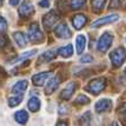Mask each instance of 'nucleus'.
<instances>
[{"label":"nucleus","mask_w":126,"mask_h":126,"mask_svg":"<svg viewBox=\"0 0 126 126\" xmlns=\"http://www.w3.org/2000/svg\"><path fill=\"white\" fill-rule=\"evenodd\" d=\"M34 54H37V51H35V49H32V51H28L27 53L21 54L20 57H16V59L11 60L10 63H11V64H16V63H19V61H22V60H25V59H27V58H31V57Z\"/></svg>","instance_id":"nucleus-22"},{"label":"nucleus","mask_w":126,"mask_h":126,"mask_svg":"<svg viewBox=\"0 0 126 126\" xmlns=\"http://www.w3.org/2000/svg\"><path fill=\"white\" fill-rule=\"evenodd\" d=\"M76 103H77V104H88V103H90V99H88L86 95L80 94V95H78V98L76 99Z\"/></svg>","instance_id":"nucleus-27"},{"label":"nucleus","mask_w":126,"mask_h":126,"mask_svg":"<svg viewBox=\"0 0 126 126\" xmlns=\"http://www.w3.org/2000/svg\"><path fill=\"white\" fill-rule=\"evenodd\" d=\"M57 53H58V49H49V51H46L45 53H43V54L38 58V64H44V63H47V61H51L52 59L55 58Z\"/></svg>","instance_id":"nucleus-14"},{"label":"nucleus","mask_w":126,"mask_h":126,"mask_svg":"<svg viewBox=\"0 0 126 126\" xmlns=\"http://www.w3.org/2000/svg\"><path fill=\"white\" fill-rule=\"evenodd\" d=\"M51 72H43V73H38V74H35V76H33L32 78V81L33 84L35 85V86H41V85H44V82L51 77Z\"/></svg>","instance_id":"nucleus-12"},{"label":"nucleus","mask_w":126,"mask_h":126,"mask_svg":"<svg viewBox=\"0 0 126 126\" xmlns=\"http://www.w3.org/2000/svg\"><path fill=\"white\" fill-rule=\"evenodd\" d=\"M13 38H14L16 45L19 47H25L27 45V38L25 37V34L22 32H14L13 33Z\"/></svg>","instance_id":"nucleus-17"},{"label":"nucleus","mask_w":126,"mask_h":126,"mask_svg":"<svg viewBox=\"0 0 126 126\" xmlns=\"http://www.w3.org/2000/svg\"><path fill=\"white\" fill-rule=\"evenodd\" d=\"M118 115H119L120 120L125 124L126 123V103L120 105V107H119V110H118Z\"/></svg>","instance_id":"nucleus-26"},{"label":"nucleus","mask_w":126,"mask_h":126,"mask_svg":"<svg viewBox=\"0 0 126 126\" xmlns=\"http://www.w3.org/2000/svg\"><path fill=\"white\" fill-rule=\"evenodd\" d=\"M76 90H77V84H76V82H70V84L61 91V94H60L61 99L68 100V99L73 95V93L76 92Z\"/></svg>","instance_id":"nucleus-11"},{"label":"nucleus","mask_w":126,"mask_h":126,"mask_svg":"<svg viewBox=\"0 0 126 126\" xmlns=\"http://www.w3.org/2000/svg\"><path fill=\"white\" fill-rule=\"evenodd\" d=\"M28 110L31 112H37L40 109V99L37 98V97H32V98L28 100Z\"/></svg>","instance_id":"nucleus-19"},{"label":"nucleus","mask_w":126,"mask_h":126,"mask_svg":"<svg viewBox=\"0 0 126 126\" xmlns=\"http://www.w3.org/2000/svg\"><path fill=\"white\" fill-rule=\"evenodd\" d=\"M14 118H16V123L24 125V124H26L28 120V113L25 110H20V111H18V112H16Z\"/></svg>","instance_id":"nucleus-18"},{"label":"nucleus","mask_w":126,"mask_h":126,"mask_svg":"<svg viewBox=\"0 0 126 126\" xmlns=\"http://www.w3.org/2000/svg\"><path fill=\"white\" fill-rule=\"evenodd\" d=\"M8 43V40H7V38L6 37H4V35H1L0 37V48H2L4 46H6V44Z\"/></svg>","instance_id":"nucleus-32"},{"label":"nucleus","mask_w":126,"mask_h":126,"mask_svg":"<svg viewBox=\"0 0 126 126\" xmlns=\"http://www.w3.org/2000/svg\"><path fill=\"white\" fill-rule=\"evenodd\" d=\"M39 6H41V7H48L49 0H39Z\"/></svg>","instance_id":"nucleus-33"},{"label":"nucleus","mask_w":126,"mask_h":126,"mask_svg":"<svg viewBox=\"0 0 126 126\" xmlns=\"http://www.w3.org/2000/svg\"><path fill=\"white\" fill-rule=\"evenodd\" d=\"M57 126H67V124H66L65 121H59V123L57 124Z\"/></svg>","instance_id":"nucleus-35"},{"label":"nucleus","mask_w":126,"mask_h":126,"mask_svg":"<svg viewBox=\"0 0 126 126\" xmlns=\"http://www.w3.org/2000/svg\"><path fill=\"white\" fill-rule=\"evenodd\" d=\"M28 38L34 44H39L41 41H44V34L41 32V30L39 27L38 22H33L30 25L28 28Z\"/></svg>","instance_id":"nucleus-3"},{"label":"nucleus","mask_w":126,"mask_h":126,"mask_svg":"<svg viewBox=\"0 0 126 126\" xmlns=\"http://www.w3.org/2000/svg\"><path fill=\"white\" fill-rule=\"evenodd\" d=\"M34 13V6L30 0H25L22 5L19 7V16L21 18H28Z\"/></svg>","instance_id":"nucleus-6"},{"label":"nucleus","mask_w":126,"mask_h":126,"mask_svg":"<svg viewBox=\"0 0 126 126\" xmlns=\"http://www.w3.org/2000/svg\"><path fill=\"white\" fill-rule=\"evenodd\" d=\"M95 111L98 113H103V112H109L112 109V101L110 99H100L98 103L94 106Z\"/></svg>","instance_id":"nucleus-10"},{"label":"nucleus","mask_w":126,"mask_h":126,"mask_svg":"<svg viewBox=\"0 0 126 126\" xmlns=\"http://www.w3.org/2000/svg\"><path fill=\"white\" fill-rule=\"evenodd\" d=\"M123 5V0H111L110 7L111 8H119Z\"/></svg>","instance_id":"nucleus-29"},{"label":"nucleus","mask_w":126,"mask_h":126,"mask_svg":"<svg viewBox=\"0 0 126 126\" xmlns=\"http://www.w3.org/2000/svg\"><path fill=\"white\" fill-rule=\"evenodd\" d=\"M58 53L63 58H70L73 54V47H72V45H66V46L60 47V48L58 49Z\"/></svg>","instance_id":"nucleus-20"},{"label":"nucleus","mask_w":126,"mask_h":126,"mask_svg":"<svg viewBox=\"0 0 126 126\" xmlns=\"http://www.w3.org/2000/svg\"><path fill=\"white\" fill-rule=\"evenodd\" d=\"M86 22H87V16H84V14H77L72 19V24L76 30H81L86 25Z\"/></svg>","instance_id":"nucleus-13"},{"label":"nucleus","mask_w":126,"mask_h":126,"mask_svg":"<svg viewBox=\"0 0 126 126\" xmlns=\"http://www.w3.org/2000/svg\"><path fill=\"white\" fill-rule=\"evenodd\" d=\"M106 85H107V80H106V78H95L93 79L92 81L88 84L87 86H86V91H88L90 93L94 94V95H98L101 91H104L105 87H106Z\"/></svg>","instance_id":"nucleus-1"},{"label":"nucleus","mask_w":126,"mask_h":126,"mask_svg":"<svg viewBox=\"0 0 126 126\" xmlns=\"http://www.w3.org/2000/svg\"><path fill=\"white\" fill-rule=\"evenodd\" d=\"M2 4H4V0H0V7L2 6Z\"/></svg>","instance_id":"nucleus-37"},{"label":"nucleus","mask_w":126,"mask_h":126,"mask_svg":"<svg viewBox=\"0 0 126 126\" xmlns=\"http://www.w3.org/2000/svg\"><path fill=\"white\" fill-rule=\"evenodd\" d=\"M125 74H126V70H125Z\"/></svg>","instance_id":"nucleus-38"},{"label":"nucleus","mask_w":126,"mask_h":126,"mask_svg":"<svg viewBox=\"0 0 126 126\" xmlns=\"http://www.w3.org/2000/svg\"><path fill=\"white\" fill-rule=\"evenodd\" d=\"M91 118H92L91 112H90V111L85 112V113L80 117V119H79L80 126H91Z\"/></svg>","instance_id":"nucleus-21"},{"label":"nucleus","mask_w":126,"mask_h":126,"mask_svg":"<svg viewBox=\"0 0 126 126\" xmlns=\"http://www.w3.org/2000/svg\"><path fill=\"white\" fill-rule=\"evenodd\" d=\"M28 86V81L27 80H20V81L16 82L14 85H13V87H12V92L16 94H22L25 91H26V88Z\"/></svg>","instance_id":"nucleus-15"},{"label":"nucleus","mask_w":126,"mask_h":126,"mask_svg":"<svg viewBox=\"0 0 126 126\" xmlns=\"http://www.w3.org/2000/svg\"><path fill=\"white\" fill-rule=\"evenodd\" d=\"M21 100H22V94H19V95H16V97H11V98H8V105L11 107H14V106L20 104Z\"/></svg>","instance_id":"nucleus-25"},{"label":"nucleus","mask_w":126,"mask_h":126,"mask_svg":"<svg viewBox=\"0 0 126 126\" xmlns=\"http://www.w3.org/2000/svg\"><path fill=\"white\" fill-rule=\"evenodd\" d=\"M60 82H61V77L60 76H55V77H53L48 82H47V85H46V87H45V93L46 94H52L57 88L59 87Z\"/></svg>","instance_id":"nucleus-9"},{"label":"nucleus","mask_w":126,"mask_h":126,"mask_svg":"<svg viewBox=\"0 0 126 126\" xmlns=\"http://www.w3.org/2000/svg\"><path fill=\"white\" fill-rule=\"evenodd\" d=\"M54 34L58 37V38L67 39V38H70V37L72 35V32H71V30L68 28L67 24H65V22H61V24H59V25L55 27Z\"/></svg>","instance_id":"nucleus-7"},{"label":"nucleus","mask_w":126,"mask_h":126,"mask_svg":"<svg viewBox=\"0 0 126 126\" xmlns=\"http://www.w3.org/2000/svg\"><path fill=\"white\" fill-rule=\"evenodd\" d=\"M19 2H20V0H10V4L12 6H16Z\"/></svg>","instance_id":"nucleus-34"},{"label":"nucleus","mask_w":126,"mask_h":126,"mask_svg":"<svg viewBox=\"0 0 126 126\" xmlns=\"http://www.w3.org/2000/svg\"><path fill=\"white\" fill-rule=\"evenodd\" d=\"M86 4V0H71V8L72 10H80Z\"/></svg>","instance_id":"nucleus-24"},{"label":"nucleus","mask_w":126,"mask_h":126,"mask_svg":"<svg viewBox=\"0 0 126 126\" xmlns=\"http://www.w3.org/2000/svg\"><path fill=\"white\" fill-rule=\"evenodd\" d=\"M118 19H119V16H118V14H112V16H104V18H100L98 20H95V21L92 24V27L98 28V27H100V26L106 25V24H112V22L117 21Z\"/></svg>","instance_id":"nucleus-8"},{"label":"nucleus","mask_w":126,"mask_h":126,"mask_svg":"<svg viewBox=\"0 0 126 126\" xmlns=\"http://www.w3.org/2000/svg\"><path fill=\"white\" fill-rule=\"evenodd\" d=\"M6 30H7V21L0 16V33L5 32Z\"/></svg>","instance_id":"nucleus-28"},{"label":"nucleus","mask_w":126,"mask_h":126,"mask_svg":"<svg viewBox=\"0 0 126 126\" xmlns=\"http://www.w3.org/2000/svg\"><path fill=\"white\" fill-rule=\"evenodd\" d=\"M85 46H86V37L82 35V34H79L76 39V48H77V53L78 54H81L85 49Z\"/></svg>","instance_id":"nucleus-16"},{"label":"nucleus","mask_w":126,"mask_h":126,"mask_svg":"<svg viewBox=\"0 0 126 126\" xmlns=\"http://www.w3.org/2000/svg\"><path fill=\"white\" fill-rule=\"evenodd\" d=\"M113 43V35L110 32H105L98 40V44H97V48L100 52H106L107 49L111 47V45Z\"/></svg>","instance_id":"nucleus-4"},{"label":"nucleus","mask_w":126,"mask_h":126,"mask_svg":"<svg viewBox=\"0 0 126 126\" xmlns=\"http://www.w3.org/2000/svg\"><path fill=\"white\" fill-rule=\"evenodd\" d=\"M91 2H92V7H93L94 11L100 12L105 7L106 0H91Z\"/></svg>","instance_id":"nucleus-23"},{"label":"nucleus","mask_w":126,"mask_h":126,"mask_svg":"<svg viewBox=\"0 0 126 126\" xmlns=\"http://www.w3.org/2000/svg\"><path fill=\"white\" fill-rule=\"evenodd\" d=\"M67 1L66 0H58V7L60 8L61 11H65L66 8H67Z\"/></svg>","instance_id":"nucleus-30"},{"label":"nucleus","mask_w":126,"mask_h":126,"mask_svg":"<svg viewBox=\"0 0 126 126\" xmlns=\"http://www.w3.org/2000/svg\"><path fill=\"white\" fill-rule=\"evenodd\" d=\"M59 14L57 13L55 11H51L48 12L46 16L43 18V25L46 30H51L55 25V22L59 20Z\"/></svg>","instance_id":"nucleus-5"},{"label":"nucleus","mask_w":126,"mask_h":126,"mask_svg":"<svg viewBox=\"0 0 126 126\" xmlns=\"http://www.w3.org/2000/svg\"><path fill=\"white\" fill-rule=\"evenodd\" d=\"M110 126H119V125H118V123H115V121H114V123H112Z\"/></svg>","instance_id":"nucleus-36"},{"label":"nucleus","mask_w":126,"mask_h":126,"mask_svg":"<svg viewBox=\"0 0 126 126\" xmlns=\"http://www.w3.org/2000/svg\"><path fill=\"white\" fill-rule=\"evenodd\" d=\"M80 61H81V63H91V61H93V58H92L91 55L86 54V55H84V57L80 58Z\"/></svg>","instance_id":"nucleus-31"},{"label":"nucleus","mask_w":126,"mask_h":126,"mask_svg":"<svg viewBox=\"0 0 126 126\" xmlns=\"http://www.w3.org/2000/svg\"><path fill=\"white\" fill-rule=\"evenodd\" d=\"M110 59L114 67L121 66L126 60V49L124 47H118V48L113 49L110 54Z\"/></svg>","instance_id":"nucleus-2"}]
</instances>
